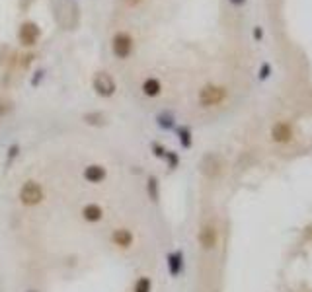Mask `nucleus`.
Wrapping results in <instances>:
<instances>
[{"instance_id":"4468645a","label":"nucleus","mask_w":312,"mask_h":292,"mask_svg":"<svg viewBox=\"0 0 312 292\" xmlns=\"http://www.w3.org/2000/svg\"><path fill=\"white\" fill-rule=\"evenodd\" d=\"M127 4L129 6H137V4H141V0H127Z\"/></svg>"},{"instance_id":"9b49d317","label":"nucleus","mask_w":312,"mask_h":292,"mask_svg":"<svg viewBox=\"0 0 312 292\" xmlns=\"http://www.w3.org/2000/svg\"><path fill=\"white\" fill-rule=\"evenodd\" d=\"M160 90H162V86H160V82L156 78H147L145 80V84H143V92H145V96H151V98H155L160 94Z\"/></svg>"},{"instance_id":"6e6552de","label":"nucleus","mask_w":312,"mask_h":292,"mask_svg":"<svg viewBox=\"0 0 312 292\" xmlns=\"http://www.w3.org/2000/svg\"><path fill=\"white\" fill-rule=\"evenodd\" d=\"M105 175H107L105 168L104 166H98V164L88 166V168L84 170V179L90 181V183H100V181H104Z\"/></svg>"},{"instance_id":"f8f14e48","label":"nucleus","mask_w":312,"mask_h":292,"mask_svg":"<svg viewBox=\"0 0 312 292\" xmlns=\"http://www.w3.org/2000/svg\"><path fill=\"white\" fill-rule=\"evenodd\" d=\"M151 289H153V283H151V279H149V277H141V279L135 283L133 292H151Z\"/></svg>"},{"instance_id":"dca6fc26","label":"nucleus","mask_w":312,"mask_h":292,"mask_svg":"<svg viewBox=\"0 0 312 292\" xmlns=\"http://www.w3.org/2000/svg\"><path fill=\"white\" fill-rule=\"evenodd\" d=\"M27 292H35V291H27Z\"/></svg>"},{"instance_id":"ddd939ff","label":"nucleus","mask_w":312,"mask_h":292,"mask_svg":"<svg viewBox=\"0 0 312 292\" xmlns=\"http://www.w3.org/2000/svg\"><path fill=\"white\" fill-rule=\"evenodd\" d=\"M180 269H182V255H180V253H174V255H170V271L176 275Z\"/></svg>"},{"instance_id":"7ed1b4c3","label":"nucleus","mask_w":312,"mask_h":292,"mask_svg":"<svg viewBox=\"0 0 312 292\" xmlns=\"http://www.w3.org/2000/svg\"><path fill=\"white\" fill-rule=\"evenodd\" d=\"M111 49H113V55L117 58H127L133 51V39H131L129 33L121 31V33H115L113 37V43H111Z\"/></svg>"},{"instance_id":"39448f33","label":"nucleus","mask_w":312,"mask_h":292,"mask_svg":"<svg viewBox=\"0 0 312 292\" xmlns=\"http://www.w3.org/2000/svg\"><path fill=\"white\" fill-rule=\"evenodd\" d=\"M18 37H20V43H22V45L31 47V45H35L37 39H39V27L35 26L33 22H26V24H22V27H20Z\"/></svg>"},{"instance_id":"1a4fd4ad","label":"nucleus","mask_w":312,"mask_h":292,"mask_svg":"<svg viewBox=\"0 0 312 292\" xmlns=\"http://www.w3.org/2000/svg\"><path fill=\"white\" fill-rule=\"evenodd\" d=\"M113 243L115 245H119V247H129L131 243H133V234H131L129 230H125V228H117L115 232H113Z\"/></svg>"},{"instance_id":"423d86ee","label":"nucleus","mask_w":312,"mask_h":292,"mask_svg":"<svg viewBox=\"0 0 312 292\" xmlns=\"http://www.w3.org/2000/svg\"><path fill=\"white\" fill-rule=\"evenodd\" d=\"M271 140L273 142H279V144H287L293 140V127L289 123H275L273 129H271Z\"/></svg>"},{"instance_id":"20e7f679","label":"nucleus","mask_w":312,"mask_h":292,"mask_svg":"<svg viewBox=\"0 0 312 292\" xmlns=\"http://www.w3.org/2000/svg\"><path fill=\"white\" fill-rule=\"evenodd\" d=\"M94 90L98 96H104V98H109L115 94V80L111 78L107 72H98L94 76Z\"/></svg>"},{"instance_id":"9d476101","label":"nucleus","mask_w":312,"mask_h":292,"mask_svg":"<svg viewBox=\"0 0 312 292\" xmlns=\"http://www.w3.org/2000/svg\"><path fill=\"white\" fill-rule=\"evenodd\" d=\"M82 216H84V220H88V222H98V220H102V216H104V211H102V207L100 205H86L84 209H82Z\"/></svg>"},{"instance_id":"f257e3e1","label":"nucleus","mask_w":312,"mask_h":292,"mask_svg":"<svg viewBox=\"0 0 312 292\" xmlns=\"http://www.w3.org/2000/svg\"><path fill=\"white\" fill-rule=\"evenodd\" d=\"M225 98H227V90L221 86H213V84L201 88V92H199V104L203 107L219 106L221 102H225Z\"/></svg>"},{"instance_id":"f03ea898","label":"nucleus","mask_w":312,"mask_h":292,"mask_svg":"<svg viewBox=\"0 0 312 292\" xmlns=\"http://www.w3.org/2000/svg\"><path fill=\"white\" fill-rule=\"evenodd\" d=\"M41 199H43V189L37 185L35 181H27V183L22 185V189H20V201L24 205L35 207V205L41 203Z\"/></svg>"},{"instance_id":"0eeeda50","label":"nucleus","mask_w":312,"mask_h":292,"mask_svg":"<svg viewBox=\"0 0 312 292\" xmlns=\"http://www.w3.org/2000/svg\"><path fill=\"white\" fill-rule=\"evenodd\" d=\"M217 239H219V234H217V228L213 224H207L201 228L199 232V243L203 249H213L217 245Z\"/></svg>"},{"instance_id":"2eb2a0df","label":"nucleus","mask_w":312,"mask_h":292,"mask_svg":"<svg viewBox=\"0 0 312 292\" xmlns=\"http://www.w3.org/2000/svg\"><path fill=\"white\" fill-rule=\"evenodd\" d=\"M233 4H244V0H231Z\"/></svg>"}]
</instances>
